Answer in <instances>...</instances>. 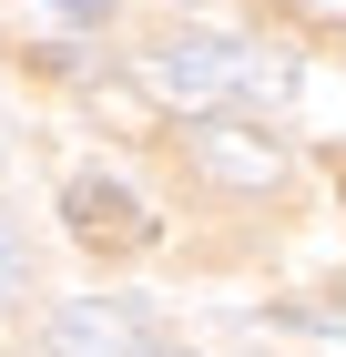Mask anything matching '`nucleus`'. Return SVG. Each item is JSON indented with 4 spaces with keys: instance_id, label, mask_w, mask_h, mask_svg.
<instances>
[{
    "instance_id": "obj_1",
    "label": "nucleus",
    "mask_w": 346,
    "mask_h": 357,
    "mask_svg": "<svg viewBox=\"0 0 346 357\" xmlns=\"http://www.w3.org/2000/svg\"><path fill=\"white\" fill-rule=\"evenodd\" d=\"M143 82L204 123V112H244V102H265L275 72L244 52V41H224V31H173L163 52H143Z\"/></svg>"
},
{
    "instance_id": "obj_2",
    "label": "nucleus",
    "mask_w": 346,
    "mask_h": 357,
    "mask_svg": "<svg viewBox=\"0 0 346 357\" xmlns=\"http://www.w3.org/2000/svg\"><path fill=\"white\" fill-rule=\"evenodd\" d=\"M61 225H72V245L92 255H143L153 245V215H143V194L123 174H72L61 184Z\"/></svg>"
},
{
    "instance_id": "obj_3",
    "label": "nucleus",
    "mask_w": 346,
    "mask_h": 357,
    "mask_svg": "<svg viewBox=\"0 0 346 357\" xmlns=\"http://www.w3.org/2000/svg\"><path fill=\"white\" fill-rule=\"evenodd\" d=\"M52 357H163L123 296H72L52 317Z\"/></svg>"
},
{
    "instance_id": "obj_4",
    "label": "nucleus",
    "mask_w": 346,
    "mask_h": 357,
    "mask_svg": "<svg viewBox=\"0 0 346 357\" xmlns=\"http://www.w3.org/2000/svg\"><path fill=\"white\" fill-rule=\"evenodd\" d=\"M194 164H204L214 184H275V174H285V143H275V133H255L244 112H204Z\"/></svg>"
},
{
    "instance_id": "obj_5",
    "label": "nucleus",
    "mask_w": 346,
    "mask_h": 357,
    "mask_svg": "<svg viewBox=\"0 0 346 357\" xmlns=\"http://www.w3.org/2000/svg\"><path fill=\"white\" fill-rule=\"evenodd\" d=\"M21 275H31V266H21V235L0 225V317H10V296H21Z\"/></svg>"
},
{
    "instance_id": "obj_6",
    "label": "nucleus",
    "mask_w": 346,
    "mask_h": 357,
    "mask_svg": "<svg viewBox=\"0 0 346 357\" xmlns=\"http://www.w3.org/2000/svg\"><path fill=\"white\" fill-rule=\"evenodd\" d=\"M61 10H102V0H61Z\"/></svg>"
}]
</instances>
